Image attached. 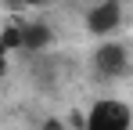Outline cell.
Returning a JSON list of instances; mask_svg holds the SVG:
<instances>
[{
  "label": "cell",
  "instance_id": "cell-1",
  "mask_svg": "<svg viewBox=\"0 0 133 130\" xmlns=\"http://www.w3.org/2000/svg\"><path fill=\"white\" fill-rule=\"evenodd\" d=\"M130 105L115 101V98H101L90 108V116H83V130H130Z\"/></svg>",
  "mask_w": 133,
  "mask_h": 130
},
{
  "label": "cell",
  "instance_id": "cell-2",
  "mask_svg": "<svg viewBox=\"0 0 133 130\" xmlns=\"http://www.w3.org/2000/svg\"><path fill=\"white\" fill-rule=\"evenodd\" d=\"M119 22H122V7H119L115 0H104V4H97L87 15V29L97 33V36H108V33L119 29Z\"/></svg>",
  "mask_w": 133,
  "mask_h": 130
},
{
  "label": "cell",
  "instance_id": "cell-3",
  "mask_svg": "<svg viewBox=\"0 0 133 130\" xmlns=\"http://www.w3.org/2000/svg\"><path fill=\"white\" fill-rule=\"evenodd\" d=\"M97 69H101L104 76H122V72H126V47L108 40L97 51Z\"/></svg>",
  "mask_w": 133,
  "mask_h": 130
},
{
  "label": "cell",
  "instance_id": "cell-4",
  "mask_svg": "<svg viewBox=\"0 0 133 130\" xmlns=\"http://www.w3.org/2000/svg\"><path fill=\"white\" fill-rule=\"evenodd\" d=\"M18 25H22V47L25 51H40V47L50 43V29L47 25H25V22H18Z\"/></svg>",
  "mask_w": 133,
  "mask_h": 130
},
{
  "label": "cell",
  "instance_id": "cell-5",
  "mask_svg": "<svg viewBox=\"0 0 133 130\" xmlns=\"http://www.w3.org/2000/svg\"><path fill=\"white\" fill-rule=\"evenodd\" d=\"M0 43H4L7 51H22V25H7V29L0 33Z\"/></svg>",
  "mask_w": 133,
  "mask_h": 130
},
{
  "label": "cell",
  "instance_id": "cell-6",
  "mask_svg": "<svg viewBox=\"0 0 133 130\" xmlns=\"http://www.w3.org/2000/svg\"><path fill=\"white\" fill-rule=\"evenodd\" d=\"M36 4H47V0H7V7H36Z\"/></svg>",
  "mask_w": 133,
  "mask_h": 130
},
{
  "label": "cell",
  "instance_id": "cell-7",
  "mask_svg": "<svg viewBox=\"0 0 133 130\" xmlns=\"http://www.w3.org/2000/svg\"><path fill=\"white\" fill-rule=\"evenodd\" d=\"M43 130H68V127L61 123V119H47V123H43Z\"/></svg>",
  "mask_w": 133,
  "mask_h": 130
},
{
  "label": "cell",
  "instance_id": "cell-8",
  "mask_svg": "<svg viewBox=\"0 0 133 130\" xmlns=\"http://www.w3.org/2000/svg\"><path fill=\"white\" fill-rule=\"evenodd\" d=\"M7 54H11V51H7V47H4V43H0V72H4V69H7Z\"/></svg>",
  "mask_w": 133,
  "mask_h": 130
}]
</instances>
